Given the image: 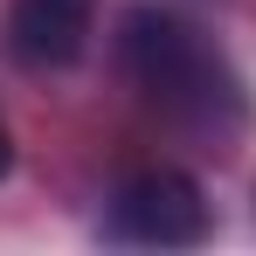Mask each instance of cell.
<instances>
[{"instance_id": "1", "label": "cell", "mask_w": 256, "mask_h": 256, "mask_svg": "<svg viewBox=\"0 0 256 256\" xmlns=\"http://www.w3.org/2000/svg\"><path fill=\"white\" fill-rule=\"evenodd\" d=\"M118 56H125V76L146 90V104H160V118L201 138H228L250 111L228 56L173 7H132L118 21Z\"/></svg>"}, {"instance_id": "2", "label": "cell", "mask_w": 256, "mask_h": 256, "mask_svg": "<svg viewBox=\"0 0 256 256\" xmlns=\"http://www.w3.org/2000/svg\"><path fill=\"white\" fill-rule=\"evenodd\" d=\"M111 236L138 242V250H194L208 236V201L187 173L146 166L111 194Z\"/></svg>"}, {"instance_id": "4", "label": "cell", "mask_w": 256, "mask_h": 256, "mask_svg": "<svg viewBox=\"0 0 256 256\" xmlns=\"http://www.w3.org/2000/svg\"><path fill=\"white\" fill-rule=\"evenodd\" d=\"M7 166H14V138H7V125H0V180H7Z\"/></svg>"}, {"instance_id": "3", "label": "cell", "mask_w": 256, "mask_h": 256, "mask_svg": "<svg viewBox=\"0 0 256 256\" xmlns=\"http://www.w3.org/2000/svg\"><path fill=\"white\" fill-rule=\"evenodd\" d=\"M7 42L35 70H70L90 42V0H14Z\"/></svg>"}]
</instances>
